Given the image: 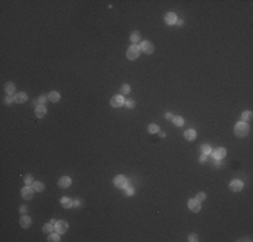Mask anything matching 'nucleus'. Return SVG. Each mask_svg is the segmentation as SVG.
Returning a JSON list of instances; mask_svg holds the SVG:
<instances>
[{
    "label": "nucleus",
    "mask_w": 253,
    "mask_h": 242,
    "mask_svg": "<svg viewBox=\"0 0 253 242\" xmlns=\"http://www.w3.org/2000/svg\"><path fill=\"white\" fill-rule=\"evenodd\" d=\"M14 101L19 102V104H23V102L27 101V94H26V93H18V94H15Z\"/></svg>",
    "instance_id": "13"
},
{
    "label": "nucleus",
    "mask_w": 253,
    "mask_h": 242,
    "mask_svg": "<svg viewBox=\"0 0 253 242\" xmlns=\"http://www.w3.org/2000/svg\"><path fill=\"white\" fill-rule=\"evenodd\" d=\"M32 188H34V191L40 192L45 190V184H43L42 182H34V183H32Z\"/></svg>",
    "instance_id": "19"
},
{
    "label": "nucleus",
    "mask_w": 253,
    "mask_h": 242,
    "mask_svg": "<svg viewBox=\"0 0 253 242\" xmlns=\"http://www.w3.org/2000/svg\"><path fill=\"white\" fill-rule=\"evenodd\" d=\"M189 209H190L191 211H194V213H198V211L201 210V203L197 199H190L189 200Z\"/></svg>",
    "instance_id": "8"
},
{
    "label": "nucleus",
    "mask_w": 253,
    "mask_h": 242,
    "mask_svg": "<svg viewBox=\"0 0 253 242\" xmlns=\"http://www.w3.org/2000/svg\"><path fill=\"white\" fill-rule=\"evenodd\" d=\"M242 120H244V121H250V120H252V113H250V112H245V113H242Z\"/></svg>",
    "instance_id": "29"
},
{
    "label": "nucleus",
    "mask_w": 253,
    "mask_h": 242,
    "mask_svg": "<svg viewBox=\"0 0 253 242\" xmlns=\"http://www.w3.org/2000/svg\"><path fill=\"white\" fill-rule=\"evenodd\" d=\"M199 161H201V163H205V161H206V155H205V153L199 157Z\"/></svg>",
    "instance_id": "36"
},
{
    "label": "nucleus",
    "mask_w": 253,
    "mask_h": 242,
    "mask_svg": "<svg viewBox=\"0 0 253 242\" xmlns=\"http://www.w3.org/2000/svg\"><path fill=\"white\" fill-rule=\"evenodd\" d=\"M47 98H49V101H51V102H58L61 96H59V93H57V92H51V93L47 96Z\"/></svg>",
    "instance_id": "18"
},
{
    "label": "nucleus",
    "mask_w": 253,
    "mask_h": 242,
    "mask_svg": "<svg viewBox=\"0 0 253 242\" xmlns=\"http://www.w3.org/2000/svg\"><path fill=\"white\" fill-rule=\"evenodd\" d=\"M248 132H249V126H248L245 122H238V124L236 125V135H237L238 137L246 136Z\"/></svg>",
    "instance_id": "1"
},
{
    "label": "nucleus",
    "mask_w": 253,
    "mask_h": 242,
    "mask_svg": "<svg viewBox=\"0 0 253 242\" xmlns=\"http://www.w3.org/2000/svg\"><path fill=\"white\" fill-rule=\"evenodd\" d=\"M70 184H71V179L69 176H62V178L58 180V186L61 188H67Z\"/></svg>",
    "instance_id": "9"
},
{
    "label": "nucleus",
    "mask_w": 253,
    "mask_h": 242,
    "mask_svg": "<svg viewBox=\"0 0 253 242\" xmlns=\"http://www.w3.org/2000/svg\"><path fill=\"white\" fill-rule=\"evenodd\" d=\"M139 39H140V32L133 31L132 34H131V40H132L133 43H136V42H139Z\"/></svg>",
    "instance_id": "22"
},
{
    "label": "nucleus",
    "mask_w": 253,
    "mask_h": 242,
    "mask_svg": "<svg viewBox=\"0 0 253 242\" xmlns=\"http://www.w3.org/2000/svg\"><path fill=\"white\" fill-rule=\"evenodd\" d=\"M213 155H214L215 159H224L226 155V149L225 148H217L214 152H213Z\"/></svg>",
    "instance_id": "14"
},
{
    "label": "nucleus",
    "mask_w": 253,
    "mask_h": 242,
    "mask_svg": "<svg viewBox=\"0 0 253 242\" xmlns=\"http://www.w3.org/2000/svg\"><path fill=\"white\" fill-rule=\"evenodd\" d=\"M129 92H131L129 85H123V86H121V93H123V94H128Z\"/></svg>",
    "instance_id": "30"
},
{
    "label": "nucleus",
    "mask_w": 253,
    "mask_h": 242,
    "mask_svg": "<svg viewBox=\"0 0 253 242\" xmlns=\"http://www.w3.org/2000/svg\"><path fill=\"white\" fill-rule=\"evenodd\" d=\"M24 183L27 184V186H30V184L34 183V182H32V176L31 175H26V176H24Z\"/></svg>",
    "instance_id": "31"
},
{
    "label": "nucleus",
    "mask_w": 253,
    "mask_h": 242,
    "mask_svg": "<svg viewBox=\"0 0 253 242\" xmlns=\"http://www.w3.org/2000/svg\"><path fill=\"white\" fill-rule=\"evenodd\" d=\"M124 98H123V96H113L112 100H110V105L113 106V108H121V106L124 105Z\"/></svg>",
    "instance_id": "4"
},
{
    "label": "nucleus",
    "mask_w": 253,
    "mask_h": 242,
    "mask_svg": "<svg viewBox=\"0 0 253 242\" xmlns=\"http://www.w3.org/2000/svg\"><path fill=\"white\" fill-rule=\"evenodd\" d=\"M20 213H22V214H26V213H27V207L22 206V207H20Z\"/></svg>",
    "instance_id": "35"
},
{
    "label": "nucleus",
    "mask_w": 253,
    "mask_h": 242,
    "mask_svg": "<svg viewBox=\"0 0 253 242\" xmlns=\"http://www.w3.org/2000/svg\"><path fill=\"white\" fill-rule=\"evenodd\" d=\"M54 229L57 230L58 234H63V233L67 230V223L65 222V221H58V222L54 225Z\"/></svg>",
    "instance_id": "6"
},
{
    "label": "nucleus",
    "mask_w": 253,
    "mask_h": 242,
    "mask_svg": "<svg viewBox=\"0 0 253 242\" xmlns=\"http://www.w3.org/2000/svg\"><path fill=\"white\" fill-rule=\"evenodd\" d=\"M61 204H62V207H65V209H70V207L73 206V202H71V199H69V198H62V199H61Z\"/></svg>",
    "instance_id": "20"
},
{
    "label": "nucleus",
    "mask_w": 253,
    "mask_h": 242,
    "mask_svg": "<svg viewBox=\"0 0 253 242\" xmlns=\"http://www.w3.org/2000/svg\"><path fill=\"white\" fill-rule=\"evenodd\" d=\"M125 192H127V195H132V194H133V188L127 186V191H125Z\"/></svg>",
    "instance_id": "33"
},
{
    "label": "nucleus",
    "mask_w": 253,
    "mask_h": 242,
    "mask_svg": "<svg viewBox=\"0 0 253 242\" xmlns=\"http://www.w3.org/2000/svg\"><path fill=\"white\" fill-rule=\"evenodd\" d=\"M139 54H140V49H139L137 46H131L128 50H127V58L131 59V61L137 59Z\"/></svg>",
    "instance_id": "2"
},
{
    "label": "nucleus",
    "mask_w": 253,
    "mask_h": 242,
    "mask_svg": "<svg viewBox=\"0 0 253 242\" xmlns=\"http://www.w3.org/2000/svg\"><path fill=\"white\" fill-rule=\"evenodd\" d=\"M189 241L190 242H197L198 241V235L197 234H190L189 235Z\"/></svg>",
    "instance_id": "32"
},
{
    "label": "nucleus",
    "mask_w": 253,
    "mask_h": 242,
    "mask_svg": "<svg viewBox=\"0 0 253 242\" xmlns=\"http://www.w3.org/2000/svg\"><path fill=\"white\" fill-rule=\"evenodd\" d=\"M172 122H174V125H176V126H182L183 125V118L180 117V116H175V117L172 118Z\"/></svg>",
    "instance_id": "21"
},
{
    "label": "nucleus",
    "mask_w": 253,
    "mask_h": 242,
    "mask_svg": "<svg viewBox=\"0 0 253 242\" xmlns=\"http://www.w3.org/2000/svg\"><path fill=\"white\" fill-rule=\"evenodd\" d=\"M148 132L152 133V135H155V133L159 132V126L155 124H151V125H148Z\"/></svg>",
    "instance_id": "23"
},
{
    "label": "nucleus",
    "mask_w": 253,
    "mask_h": 242,
    "mask_svg": "<svg viewBox=\"0 0 253 242\" xmlns=\"http://www.w3.org/2000/svg\"><path fill=\"white\" fill-rule=\"evenodd\" d=\"M53 229H54V225H53V223H46V225L43 226V233H51Z\"/></svg>",
    "instance_id": "24"
},
{
    "label": "nucleus",
    "mask_w": 253,
    "mask_h": 242,
    "mask_svg": "<svg viewBox=\"0 0 253 242\" xmlns=\"http://www.w3.org/2000/svg\"><path fill=\"white\" fill-rule=\"evenodd\" d=\"M124 105L127 106V108H129V109H132V108H135V105H136V104H135V101H133V100H127V101L124 102Z\"/></svg>",
    "instance_id": "26"
},
{
    "label": "nucleus",
    "mask_w": 253,
    "mask_h": 242,
    "mask_svg": "<svg viewBox=\"0 0 253 242\" xmlns=\"http://www.w3.org/2000/svg\"><path fill=\"white\" fill-rule=\"evenodd\" d=\"M242 187H244V183H242L241 180H237V179L232 180V182H230V184H229V188L232 190V191H234V192L241 191Z\"/></svg>",
    "instance_id": "5"
},
{
    "label": "nucleus",
    "mask_w": 253,
    "mask_h": 242,
    "mask_svg": "<svg viewBox=\"0 0 253 242\" xmlns=\"http://www.w3.org/2000/svg\"><path fill=\"white\" fill-rule=\"evenodd\" d=\"M166 118H168V120H172V118H174V116H172L171 113H166Z\"/></svg>",
    "instance_id": "38"
},
{
    "label": "nucleus",
    "mask_w": 253,
    "mask_h": 242,
    "mask_svg": "<svg viewBox=\"0 0 253 242\" xmlns=\"http://www.w3.org/2000/svg\"><path fill=\"white\" fill-rule=\"evenodd\" d=\"M38 101H39V104H45V102H46V97H45V96H40V97L38 98Z\"/></svg>",
    "instance_id": "34"
},
{
    "label": "nucleus",
    "mask_w": 253,
    "mask_h": 242,
    "mask_svg": "<svg viewBox=\"0 0 253 242\" xmlns=\"http://www.w3.org/2000/svg\"><path fill=\"white\" fill-rule=\"evenodd\" d=\"M47 241L50 242H58L59 241V234L57 233V234H50V237H49V239Z\"/></svg>",
    "instance_id": "25"
},
{
    "label": "nucleus",
    "mask_w": 253,
    "mask_h": 242,
    "mask_svg": "<svg viewBox=\"0 0 253 242\" xmlns=\"http://www.w3.org/2000/svg\"><path fill=\"white\" fill-rule=\"evenodd\" d=\"M4 90H5V93L10 96V94H14L15 93V85L12 83V82H7L5 83V86H4Z\"/></svg>",
    "instance_id": "15"
},
{
    "label": "nucleus",
    "mask_w": 253,
    "mask_h": 242,
    "mask_svg": "<svg viewBox=\"0 0 253 242\" xmlns=\"http://www.w3.org/2000/svg\"><path fill=\"white\" fill-rule=\"evenodd\" d=\"M19 223H20V226L23 227V229H27V227L31 226V218L27 217V215H23V217L20 218Z\"/></svg>",
    "instance_id": "12"
},
{
    "label": "nucleus",
    "mask_w": 253,
    "mask_h": 242,
    "mask_svg": "<svg viewBox=\"0 0 253 242\" xmlns=\"http://www.w3.org/2000/svg\"><path fill=\"white\" fill-rule=\"evenodd\" d=\"M202 153H205V155H209V153H211V147L210 145H203L202 147Z\"/></svg>",
    "instance_id": "28"
},
{
    "label": "nucleus",
    "mask_w": 253,
    "mask_h": 242,
    "mask_svg": "<svg viewBox=\"0 0 253 242\" xmlns=\"http://www.w3.org/2000/svg\"><path fill=\"white\" fill-rule=\"evenodd\" d=\"M22 196H23L24 199H32V196H34V188H30V187H24L23 190H22Z\"/></svg>",
    "instance_id": "11"
},
{
    "label": "nucleus",
    "mask_w": 253,
    "mask_h": 242,
    "mask_svg": "<svg viewBox=\"0 0 253 242\" xmlns=\"http://www.w3.org/2000/svg\"><path fill=\"white\" fill-rule=\"evenodd\" d=\"M195 199L198 200V202H202V200L206 199V194H205V192H198V194H197V198H195Z\"/></svg>",
    "instance_id": "27"
},
{
    "label": "nucleus",
    "mask_w": 253,
    "mask_h": 242,
    "mask_svg": "<svg viewBox=\"0 0 253 242\" xmlns=\"http://www.w3.org/2000/svg\"><path fill=\"white\" fill-rule=\"evenodd\" d=\"M184 139L189 141H193L195 139V131L194 129H187L186 132H184Z\"/></svg>",
    "instance_id": "17"
},
{
    "label": "nucleus",
    "mask_w": 253,
    "mask_h": 242,
    "mask_svg": "<svg viewBox=\"0 0 253 242\" xmlns=\"http://www.w3.org/2000/svg\"><path fill=\"white\" fill-rule=\"evenodd\" d=\"M113 183H115L116 187L123 188L127 186V179H125V176H123V175H117L116 178H115V180H113Z\"/></svg>",
    "instance_id": "7"
},
{
    "label": "nucleus",
    "mask_w": 253,
    "mask_h": 242,
    "mask_svg": "<svg viewBox=\"0 0 253 242\" xmlns=\"http://www.w3.org/2000/svg\"><path fill=\"white\" fill-rule=\"evenodd\" d=\"M12 100H14V98H11V97H10V96H8V97L5 98V104H11V102H12Z\"/></svg>",
    "instance_id": "37"
},
{
    "label": "nucleus",
    "mask_w": 253,
    "mask_h": 242,
    "mask_svg": "<svg viewBox=\"0 0 253 242\" xmlns=\"http://www.w3.org/2000/svg\"><path fill=\"white\" fill-rule=\"evenodd\" d=\"M144 54H152L154 53V44H152L151 42H148V40H144V42H141L140 47H139Z\"/></svg>",
    "instance_id": "3"
},
{
    "label": "nucleus",
    "mask_w": 253,
    "mask_h": 242,
    "mask_svg": "<svg viewBox=\"0 0 253 242\" xmlns=\"http://www.w3.org/2000/svg\"><path fill=\"white\" fill-rule=\"evenodd\" d=\"M45 114H46V106L43 105V104H39L38 106H35V116L38 118H42L45 117Z\"/></svg>",
    "instance_id": "10"
},
{
    "label": "nucleus",
    "mask_w": 253,
    "mask_h": 242,
    "mask_svg": "<svg viewBox=\"0 0 253 242\" xmlns=\"http://www.w3.org/2000/svg\"><path fill=\"white\" fill-rule=\"evenodd\" d=\"M176 22V16L174 12H168L167 15H166V23L167 24H174Z\"/></svg>",
    "instance_id": "16"
}]
</instances>
